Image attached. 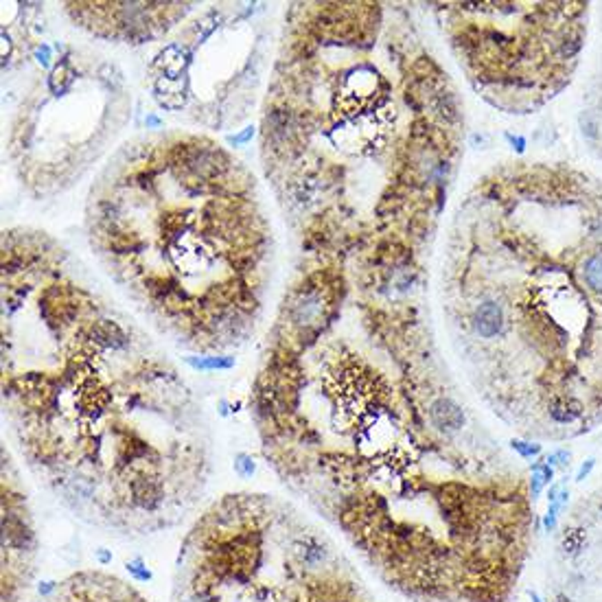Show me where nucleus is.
I'll return each instance as SVG.
<instances>
[{"mask_svg":"<svg viewBox=\"0 0 602 602\" xmlns=\"http://www.w3.org/2000/svg\"><path fill=\"white\" fill-rule=\"evenodd\" d=\"M5 405L40 482L106 534L145 539L180 526L208 486L211 438L193 394L117 322L44 357H9Z\"/></svg>","mask_w":602,"mask_h":602,"instance_id":"1","label":"nucleus"},{"mask_svg":"<svg viewBox=\"0 0 602 602\" xmlns=\"http://www.w3.org/2000/svg\"><path fill=\"white\" fill-rule=\"evenodd\" d=\"M171 602H375L318 521L276 495L230 493L193 521Z\"/></svg>","mask_w":602,"mask_h":602,"instance_id":"2","label":"nucleus"},{"mask_svg":"<svg viewBox=\"0 0 602 602\" xmlns=\"http://www.w3.org/2000/svg\"><path fill=\"white\" fill-rule=\"evenodd\" d=\"M3 602H24L37 572V532L11 465L3 473Z\"/></svg>","mask_w":602,"mask_h":602,"instance_id":"3","label":"nucleus"},{"mask_svg":"<svg viewBox=\"0 0 602 602\" xmlns=\"http://www.w3.org/2000/svg\"><path fill=\"white\" fill-rule=\"evenodd\" d=\"M27 602H149L143 594L108 572H75Z\"/></svg>","mask_w":602,"mask_h":602,"instance_id":"4","label":"nucleus"},{"mask_svg":"<svg viewBox=\"0 0 602 602\" xmlns=\"http://www.w3.org/2000/svg\"><path fill=\"white\" fill-rule=\"evenodd\" d=\"M585 530H565V536H563V547H565V552L570 554H576L579 550L583 547V541H585Z\"/></svg>","mask_w":602,"mask_h":602,"instance_id":"5","label":"nucleus"},{"mask_svg":"<svg viewBox=\"0 0 602 602\" xmlns=\"http://www.w3.org/2000/svg\"><path fill=\"white\" fill-rule=\"evenodd\" d=\"M517 449L523 456H532V454H539V445H526V443H515Z\"/></svg>","mask_w":602,"mask_h":602,"instance_id":"6","label":"nucleus"},{"mask_svg":"<svg viewBox=\"0 0 602 602\" xmlns=\"http://www.w3.org/2000/svg\"><path fill=\"white\" fill-rule=\"evenodd\" d=\"M592 467H594V463H592V460H589L587 465H583V467H581V471H579V480H585V476H587L589 471H592Z\"/></svg>","mask_w":602,"mask_h":602,"instance_id":"7","label":"nucleus"},{"mask_svg":"<svg viewBox=\"0 0 602 602\" xmlns=\"http://www.w3.org/2000/svg\"><path fill=\"white\" fill-rule=\"evenodd\" d=\"M554 602H572V600H570V598H565V596H556V598H554Z\"/></svg>","mask_w":602,"mask_h":602,"instance_id":"8","label":"nucleus"},{"mask_svg":"<svg viewBox=\"0 0 602 602\" xmlns=\"http://www.w3.org/2000/svg\"><path fill=\"white\" fill-rule=\"evenodd\" d=\"M530 598H532V602H539V596H536L534 592H530Z\"/></svg>","mask_w":602,"mask_h":602,"instance_id":"9","label":"nucleus"},{"mask_svg":"<svg viewBox=\"0 0 602 602\" xmlns=\"http://www.w3.org/2000/svg\"><path fill=\"white\" fill-rule=\"evenodd\" d=\"M600 510H602V504H600Z\"/></svg>","mask_w":602,"mask_h":602,"instance_id":"10","label":"nucleus"}]
</instances>
